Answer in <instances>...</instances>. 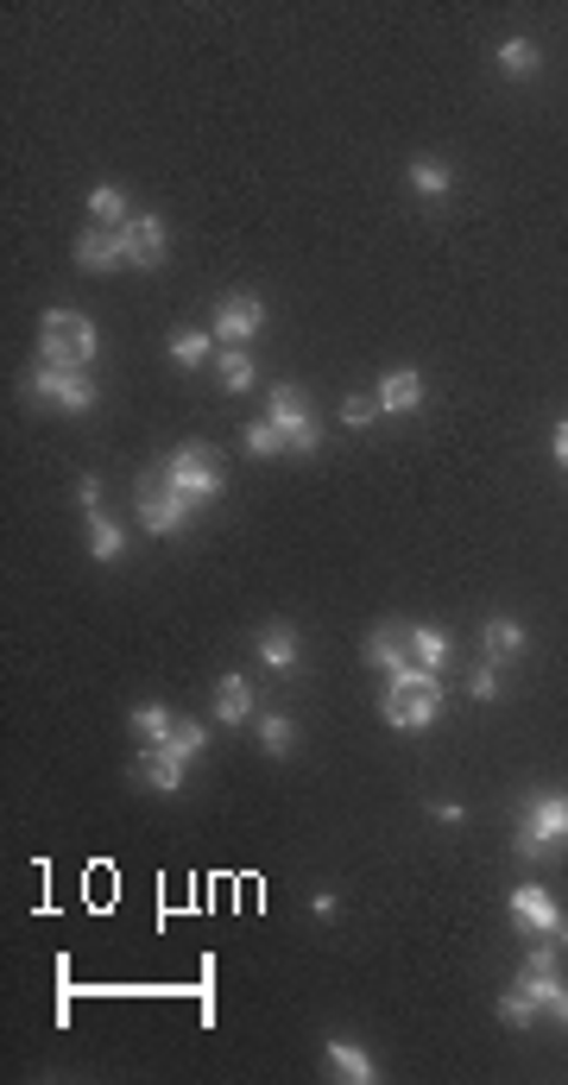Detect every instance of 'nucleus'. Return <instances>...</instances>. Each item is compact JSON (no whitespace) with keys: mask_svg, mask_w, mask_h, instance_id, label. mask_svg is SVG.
<instances>
[{"mask_svg":"<svg viewBox=\"0 0 568 1085\" xmlns=\"http://www.w3.org/2000/svg\"><path fill=\"white\" fill-rule=\"evenodd\" d=\"M379 714H386V726H398V733H423V726L442 714V676L423 669V663H405V669L392 676V688H386V700H379Z\"/></svg>","mask_w":568,"mask_h":1085,"instance_id":"f257e3e1","label":"nucleus"},{"mask_svg":"<svg viewBox=\"0 0 568 1085\" xmlns=\"http://www.w3.org/2000/svg\"><path fill=\"white\" fill-rule=\"evenodd\" d=\"M39 360H51V367H89V360H96V322L77 316V310H44Z\"/></svg>","mask_w":568,"mask_h":1085,"instance_id":"f03ea898","label":"nucleus"},{"mask_svg":"<svg viewBox=\"0 0 568 1085\" xmlns=\"http://www.w3.org/2000/svg\"><path fill=\"white\" fill-rule=\"evenodd\" d=\"M190 511H197V505L177 492L165 467H146V474H139V524H146L152 537H177V530L190 524Z\"/></svg>","mask_w":568,"mask_h":1085,"instance_id":"7ed1b4c3","label":"nucleus"},{"mask_svg":"<svg viewBox=\"0 0 568 1085\" xmlns=\"http://www.w3.org/2000/svg\"><path fill=\"white\" fill-rule=\"evenodd\" d=\"M556 846H568V795H530L525 820H518V853L544 858Z\"/></svg>","mask_w":568,"mask_h":1085,"instance_id":"20e7f679","label":"nucleus"},{"mask_svg":"<svg viewBox=\"0 0 568 1085\" xmlns=\"http://www.w3.org/2000/svg\"><path fill=\"white\" fill-rule=\"evenodd\" d=\"M165 474H171V486L190 505H209L221 492V461H216V448H209V442H183L171 461H165Z\"/></svg>","mask_w":568,"mask_h":1085,"instance_id":"39448f33","label":"nucleus"},{"mask_svg":"<svg viewBox=\"0 0 568 1085\" xmlns=\"http://www.w3.org/2000/svg\"><path fill=\"white\" fill-rule=\"evenodd\" d=\"M32 391H39L44 405H63V410H89V405H96V379H89L82 367H51V360L32 367Z\"/></svg>","mask_w":568,"mask_h":1085,"instance_id":"423d86ee","label":"nucleus"},{"mask_svg":"<svg viewBox=\"0 0 568 1085\" xmlns=\"http://www.w3.org/2000/svg\"><path fill=\"white\" fill-rule=\"evenodd\" d=\"M272 424L278 436H285V448H303V455H316V424H310V410H303V398H297V386H278L272 391Z\"/></svg>","mask_w":568,"mask_h":1085,"instance_id":"0eeeda50","label":"nucleus"},{"mask_svg":"<svg viewBox=\"0 0 568 1085\" xmlns=\"http://www.w3.org/2000/svg\"><path fill=\"white\" fill-rule=\"evenodd\" d=\"M511 922H518L525 934H544V940H556V928H562V909L549 903L544 884H518V890H511Z\"/></svg>","mask_w":568,"mask_h":1085,"instance_id":"6e6552de","label":"nucleus"},{"mask_svg":"<svg viewBox=\"0 0 568 1085\" xmlns=\"http://www.w3.org/2000/svg\"><path fill=\"white\" fill-rule=\"evenodd\" d=\"M120 240H127V266H139V271L165 266V221H158V215H133V221L120 228Z\"/></svg>","mask_w":568,"mask_h":1085,"instance_id":"1a4fd4ad","label":"nucleus"},{"mask_svg":"<svg viewBox=\"0 0 568 1085\" xmlns=\"http://www.w3.org/2000/svg\"><path fill=\"white\" fill-rule=\"evenodd\" d=\"M266 329V303L259 297H228L216 310V341H253Z\"/></svg>","mask_w":568,"mask_h":1085,"instance_id":"9d476101","label":"nucleus"},{"mask_svg":"<svg viewBox=\"0 0 568 1085\" xmlns=\"http://www.w3.org/2000/svg\"><path fill=\"white\" fill-rule=\"evenodd\" d=\"M133 776L146 783V789H158V795H177V789H183V757L165 751V745H146V751L133 757Z\"/></svg>","mask_w":568,"mask_h":1085,"instance_id":"9b49d317","label":"nucleus"},{"mask_svg":"<svg viewBox=\"0 0 568 1085\" xmlns=\"http://www.w3.org/2000/svg\"><path fill=\"white\" fill-rule=\"evenodd\" d=\"M77 266L82 271H114L127 266V240H120V228H89L77 240Z\"/></svg>","mask_w":568,"mask_h":1085,"instance_id":"f8f14e48","label":"nucleus"},{"mask_svg":"<svg viewBox=\"0 0 568 1085\" xmlns=\"http://www.w3.org/2000/svg\"><path fill=\"white\" fill-rule=\"evenodd\" d=\"M367 663H379L386 676H398L405 663H417L411 657V625H379V631L367 638Z\"/></svg>","mask_w":568,"mask_h":1085,"instance_id":"ddd939ff","label":"nucleus"},{"mask_svg":"<svg viewBox=\"0 0 568 1085\" xmlns=\"http://www.w3.org/2000/svg\"><path fill=\"white\" fill-rule=\"evenodd\" d=\"M322 1054H329V1066L341 1073V1079H353V1085H372V1079H379L372 1054L360 1042H348V1035H329V1047H322Z\"/></svg>","mask_w":568,"mask_h":1085,"instance_id":"4468645a","label":"nucleus"},{"mask_svg":"<svg viewBox=\"0 0 568 1085\" xmlns=\"http://www.w3.org/2000/svg\"><path fill=\"white\" fill-rule=\"evenodd\" d=\"M216 719H221V726H247V719H253V681H247V676H221Z\"/></svg>","mask_w":568,"mask_h":1085,"instance_id":"2eb2a0df","label":"nucleus"},{"mask_svg":"<svg viewBox=\"0 0 568 1085\" xmlns=\"http://www.w3.org/2000/svg\"><path fill=\"white\" fill-rule=\"evenodd\" d=\"M423 405V379H417L411 367H398L379 379V410H417Z\"/></svg>","mask_w":568,"mask_h":1085,"instance_id":"dca6fc26","label":"nucleus"},{"mask_svg":"<svg viewBox=\"0 0 568 1085\" xmlns=\"http://www.w3.org/2000/svg\"><path fill=\"white\" fill-rule=\"evenodd\" d=\"M259 657L272 663V669H297V631L291 625H259Z\"/></svg>","mask_w":568,"mask_h":1085,"instance_id":"f3484780","label":"nucleus"},{"mask_svg":"<svg viewBox=\"0 0 568 1085\" xmlns=\"http://www.w3.org/2000/svg\"><path fill=\"white\" fill-rule=\"evenodd\" d=\"M89 215H96V228H127L133 215H127V196L114 190V183H96L89 190Z\"/></svg>","mask_w":568,"mask_h":1085,"instance_id":"a211bd4d","label":"nucleus"},{"mask_svg":"<svg viewBox=\"0 0 568 1085\" xmlns=\"http://www.w3.org/2000/svg\"><path fill=\"white\" fill-rule=\"evenodd\" d=\"M499 1023H511V1028H530V1023H537V997H530L518 978L499 991Z\"/></svg>","mask_w":568,"mask_h":1085,"instance_id":"6ab92c4d","label":"nucleus"},{"mask_svg":"<svg viewBox=\"0 0 568 1085\" xmlns=\"http://www.w3.org/2000/svg\"><path fill=\"white\" fill-rule=\"evenodd\" d=\"M209 348H216V335H202V329H177L171 335V360H177V367H202Z\"/></svg>","mask_w":568,"mask_h":1085,"instance_id":"aec40b11","label":"nucleus"},{"mask_svg":"<svg viewBox=\"0 0 568 1085\" xmlns=\"http://www.w3.org/2000/svg\"><path fill=\"white\" fill-rule=\"evenodd\" d=\"M411 657L423 663V669H442V657H449V638H442L436 625H411Z\"/></svg>","mask_w":568,"mask_h":1085,"instance_id":"412c9836","label":"nucleus"},{"mask_svg":"<svg viewBox=\"0 0 568 1085\" xmlns=\"http://www.w3.org/2000/svg\"><path fill=\"white\" fill-rule=\"evenodd\" d=\"M171 726H177L171 707H133V733L146 738V745H165V738H171Z\"/></svg>","mask_w":568,"mask_h":1085,"instance_id":"4be33fe9","label":"nucleus"},{"mask_svg":"<svg viewBox=\"0 0 568 1085\" xmlns=\"http://www.w3.org/2000/svg\"><path fill=\"white\" fill-rule=\"evenodd\" d=\"M499 70H506V77H537V44H530V39H506V44H499Z\"/></svg>","mask_w":568,"mask_h":1085,"instance_id":"5701e85b","label":"nucleus"},{"mask_svg":"<svg viewBox=\"0 0 568 1085\" xmlns=\"http://www.w3.org/2000/svg\"><path fill=\"white\" fill-rule=\"evenodd\" d=\"M89 556H96V563H114L120 556V530L101 518V511H89Z\"/></svg>","mask_w":568,"mask_h":1085,"instance_id":"b1692460","label":"nucleus"},{"mask_svg":"<svg viewBox=\"0 0 568 1085\" xmlns=\"http://www.w3.org/2000/svg\"><path fill=\"white\" fill-rule=\"evenodd\" d=\"M411 190H417V196H449V165H436V158H417V165H411Z\"/></svg>","mask_w":568,"mask_h":1085,"instance_id":"393cba45","label":"nucleus"},{"mask_svg":"<svg viewBox=\"0 0 568 1085\" xmlns=\"http://www.w3.org/2000/svg\"><path fill=\"white\" fill-rule=\"evenodd\" d=\"M487 650H492V657H518V650H525V625L492 619V625H487Z\"/></svg>","mask_w":568,"mask_h":1085,"instance_id":"a878e982","label":"nucleus"},{"mask_svg":"<svg viewBox=\"0 0 568 1085\" xmlns=\"http://www.w3.org/2000/svg\"><path fill=\"white\" fill-rule=\"evenodd\" d=\"M202 738H209V733H202L197 719H177V726H171V738H165V751H177L183 764H190V757L202 751Z\"/></svg>","mask_w":568,"mask_h":1085,"instance_id":"bb28decb","label":"nucleus"},{"mask_svg":"<svg viewBox=\"0 0 568 1085\" xmlns=\"http://www.w3.org/2000/svg\"><path fill=\"white\" fill-rule=\"evenodd\" d=\"M221 386H228V391H247V386H253V360H247V348H228V354H221Z\"/></svg>","mask_w":568,"mask_h":1085,"instance_id":"cd10ccee","label":"nucleus"},{"mask_svg":"<svg viewBox=\"0 0 568 1085\" xmlns=\"http://www.w3.org/2000/svg\"><path fill=\"white\" fill-rule=\"evenodd\" d=\"M259 745H266L272 757H285V751H291V719H285V714H266V719H259Z\"/></svg>","mask_w":568,"mask_h":1085,"instance_id":"c85d7f7f","label":"nucleus"},{"mask_svg":"<svg viewBox=\"0 0 568 1085\" xmlns=\"http://www.w3.org/2000/svg\"><path fill=\"white\" fill-rule=\"evenodd\" d=\"M285 448V436H278L272 417H259V424H247V455H278Z\"/></svg>","mask_w":568,"mask_h":1085,"instance_id":"c756f323","label":"nucleus"},{"mask_svg":"<svg viewBox=\"0 0 568 1085\" xmlns=\"http://www.w3.org/2000/svg\"><path fill=\"white\" fill-rule=\"evenodd\" d=\"M372 417H379V398H348L341 405V424H353V429H367Z\"/></svg>","mask_w":568,"mask_h":1085,"instance_id":"7c9ffc66","label":"nucleus"},{"mask_svg":"<svg viewBox=\"0 0 568 1085\" xmlns=\"http://www.w3.org/2000/svg\"><path fill=\"white\" fill-rule=\"evenodd\" d=\"M468 688H474V700H499V676H492V663H480V669H474Z\"/></svg>","mask_w":568,"mask_h":1085,"instance_id":"2f4dec72","label":"nucleus"},{"mask_svg":"<svg viewBox=\"0 0 568 1085\" xmlns=\"http://www.w3.org/2000/svg\"><path fill=\"white\" fill-rule=\"evenodd\" d=\"M77 499L89 505V511H101V480H96V474H82V480H77Z\"/></svg>","mask_w":568,"mask_h":1085,"instance_id":"473e14b6","label":"nucleus"},{"mask_svg":"<svg viewBox=\"0 0 568 1085\" xmlns=\"http://www.w3.org/2000/svg\"><path fill=\"white\" fill-rule=\"evenodd\" d=\"M556 461L568 467V417H562V424H556Z\"/></svg>","mask_w":568,"mask_h":1085,"instance_id":"72a5a7b5","label":"nucleus"},{"mask_svg":"<svg viewBox=\"0 0 568 1085\" xmlns=\"http://www.w3.org/2000/svg\"><path fill=\"white\" fill-rule=\"evenodd\" d=\"M556 953H568V922H562V928H556Z\"/></svg>","mask_w":568,"mask_h":1085,"instance_id":"f704fd0d","label":"nucleus"}]
</instances>
